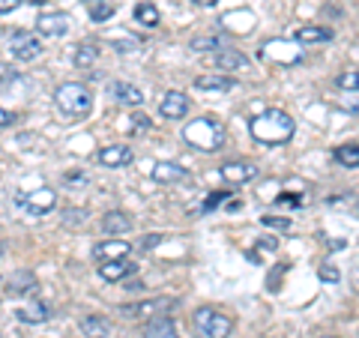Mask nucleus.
<instances>
[{
	"label": "nucleus",
	"instance_id": "obj_1",
	"mask_svg": "<svg viewBox=\"0 0 359 338\" xmlns=\"http://www.w3.org/2000/svg\"><path fill=\"white\" fill-rule=\"evenodd\" d=\"M249 132L257 144H264V147H282V144H287L294 138L297 123L290 120V114H285V111L269 108L249 123Z\"/></svg>",
	"mask_w": 359,
	"mask_h": 338
},
{
	"label": "nucleus",
	"instance_id": "obj_2",
	"mask_svg": "<svg viewBox=\"0 0 359 338\" xmlns=\"http://www.w3.org/2000/svg\"><path fill=\"white\" fill-rule=\"evenodd\" d=\"M183 141L195 150H204V153H216L224 141V129L219 120L212 117H198V120H189L186 129H183Z\"/></svg>",
	"mask_w": 359,
	"mask_h": 338
},
{
	"label": "nucleus",
	"instance_id": "obj_3",
	"mask_svg": "<svg viewBox=\"0 0 359 338\" xmlns=\"http://www.w3.org/2000/svg\"><path fill=\"white\" fill-rule=\"evenodd\" d=\"M54 102H57L60 114L69 117V120H81L90 114V108H93V96H90V90L78 81H69V84H60L57 93H54Z\"/></svg>",
	"mask_w": 359,
	"mask_h": 338
},
{
	"label": "nucleus",
	"instance_id": "obj_4",
	"mask_svg": "<svg viewBox=\"0 0 359 338\" xmlns=\"http://www.w3.org/2000/svg\"><path fill=\"white\" fill-rule=\"evenodd\" d=\"M192 330L198 338H228L233 323L228 314H222L216 309H198L192 311Z\"/></svg>",
	"mask_w": 359,
	"mask_h": 338
},
{
	"label": "nucleus",
	"instance_id": "obj_5",
	"mask_svg": "<svg viewBox=\"0 0 359 338\" xmlns=\"http://www.w3.org/2000/svg\"><path fill=\"white\" fill-rule=\"evenodd\" d=\"M15 204H18L21 210H27L30 216H45L48 210L57 207V195H54L48 186H42V189H36V191H18V195H15Z\"/></svg>",
	"mask_w": 359,
	"mask_h": 338
},
{
	"label": "nucleus",
	"instance_id": "obj_6",
	"mask_svg": "<svg viewBox=\"0 0 359 338\" xmlns=\"http://www.w3.org/2000/svg\"><path fill=\"white\" fill-rule=\"evenodd\" d=\"M6 45H9V51H13V58H18V60H36L42 51V42L36 39V33H30V30H13L6 36Z\"/></svg>",
	"mask_w": 359,
	"mask_h": 338
},
{
	"label": "nucleus",
	"instance_id": "obj_7",
	"mask_svg": "<svg viewBox=\"0 0 359 338\" xmlns=\"http://www.w3.org/2000/svg\"><path fill=\"white\" fill-rule=\"evenodd\" d=\"M159 114L165 120H183L189 114V96L180 93V90H168L159 102Z\"/></svg>",
	"mask_w": 359,
	"mask_h": 338
},
{
	"label": "nucleus",
	"instance_id": "obj_8",
	"mask_svg": "<svg viewBox=\"0 0 359 338\" xmlns=\"http://www.w3.org/2000/svg\"><path fill=\"white\" fill-rule=\"evenodd\" d=\"M36 30L42 33V36L60 39V36H66V30H69V15H63V13H42L36 18Z\"/></svg>",
	"mask_w": 359,
	"mask_h": 338
},
{
	"label": "nucleus",
	"instance_id": "obj_9",
	"mask_svg": "<svg viewBox=\"0 0 359 338\" xmlns=\"http://www.w3.org/2000/svg\"><path fill=\"white\" fill-rule=\"evenodd\" d=\"M135 159V153L129 144H108V147L99 150V162L105 168H126Z\"/></svg>",
	"mask_w": 359,
	"mask_h": 338
},
{
	"label": "nucleus",
	"instance_id": "obj_10",
	"mask_svg": "<svg viewBox=\"0 0 359 338\" xmlns=\"http://www.w3.org/2000/svg\"><path fill=\"white\" fill-rule=\"evenodd\" d=\"M150 177L156 180V183H183V180H189V171L180 168L177 162H156Z\"/></svg>",
	"mask_w": 359,
	"mask_h": 338
},
{
	"label": "nucleus",
	"instance_id": "obj_11",
	"mask_svg": "<svg viewBox=\"0 0 359 338\" xmlns=\"http://www.w3.org/2000/svg\"><path fill=\"white\" fill-rule=\"evenodd\" d=\"M132 252V245L126 240H108V243H99L93 249V257L96 261H120V257H126Z\"/></svg>",
	"mask_w": 359,
	"mask_h": 338
},
{
	"label": "nucleus",
	"instance_id": "obj_12",
	"mask_svg": "<svg viewBox=\"0 0 359 338\" xmlns=\"http://www.w3.org/2000/svg\"><path fill=\"white\" fill-rule=\"evenodd\" d=\"M212 66L222 69V72H237V69H245V66H249V58L240 54L237 48H224V51H219L216 58H212Z\"/></svg>",
	"mask_w": 359,
	"mask_h": 338
},
{
	"label": "nucleus",
	"instance_id": "obj_13",
	"mask_svg": "<svg viewBox=\"0 0 359 338\" xmlns=\"http://www.w3.org/2000/svg\"><path fill=\"white\" fill-rule=\"evenodd\" d=\"M189 48L195 54H204V51H224V48H231V45H228V36H224V33H201V36L192 39Z\"/></svg>",
	"mask_w": 359,
	"mask_h": 338
},
{
	"label": "nucleus",
	"instance_id": "obj_14",
	"mask_svg": "<svg viewBox=\"0 0 359 338\" xmlns=\"http://www.w3.org/2000/svg\"><path fill=\"white\" fill-rule=\"evenodd\" d=\"M257 168L252 162H228L222 165V177L228 180V183H249V180H255Z\"/></svg>",
	"mask_w": 359,
	"mask_h": 338
},
{
	"label": "nucleus",
	"instance_id": "obj_15",
	"mask_svg": "<svg viewBox=\"0 0 359 338\" xmlns=\"http://www.w3.org/2000/svg\"><path fill=\"white\" fill-rule=\"evenodd\" d=\"M135 273V264H129L126 257H120V261H105L99 264V276H102L105 281H123L129 278Z\"/></svg>",
	"mask_w": 359,
	"mask_h": 338
},
{
	"label": "nucleus",
	"instance_id": "obj_16",
	"mask_svg": "<svg viewBox=\"0 0 359 338\" xmlns=\"http://www.w3.org/2000/svg\"><path fill=\"white\" fill-rule=\"evenodd\" d=\"M233 78L231 75H201L195 78V87L204 90V93H228V90H233Z\"/></svg>",
	"mask_w": 359,
	"mask_h": 338
},
{
	"label": "nucleus",
	"instance_id": "obj_17",
	"mask_svg": "<svg viewBox=\"0 0 359 338\" xmlns=\"http://www.w3.org/2000/svg\"><path fill=\"white\" fill-rule=\"evenodd\" d=\"M162 306H171V302L168 299H147V302H135V306H120V311H123V318L141 320V318H147V314L159 311Z\"/></svg>",
	"mask_w": 359,
	"mask_h": 338
},
{
	"label": "nucleus",
	"instance_id": "obj_18",
	"mask_svg": "<svg viewBox=\"0 0 359 338\" xmlns=\"http://www.w3.org/2000/svg\"><path fill=\"white\" fill-rule=\"evenodd\" d=\"M33 290H36V276L33 273H15L13 278H6V294L25 297V294H33Z\"/></svg>",
	"mask_w": 359,
	"mask_h": 338
},
{
	"label": "nucleus",
	"instance_id": "obj_19",
	"mask_svg": "<svg viewBox=\"0 0 359 338\" xmlns=\"http://www.w3.org/2000/svg\"><path fill=\"white\" fill-rule=\"evenodd\" d=\"M144 338H180V332L171 318H153L144 330Z\"/></svg>",
	"mask_w": 359,
	"mask_h": 338
},
{
	"label": "nucleus",
	"instance_id": "obj_20",
	"mask_svg": "<svg viewBox=\"0 0 359 338\" xmlns=\"http://www.w3.org/2000/svg\"><path fill=\"white\" fill-rule=\"evenodd\" d=\"M111 90V96L117 99V102H123V105H141L144 102V93L138 87H132V84H123V81H114L108 87Z\"/></svg>",
	"mask_w": 359,
	"mask_h": 338
},
{
	"label": "nucleus",
	"instance_id": "obj_21",
	"mask_svg": "<svg viewBox=\"0 0 359 338\" xmlns=\"http://www.w3.org/2000/svg\"><path fill=\"white\" fill-rule=\"evenodd\" d=\"M294 39L299 45H314V42H330L332 39V30L330 27H314V25H306L294 33Z\"/></svg>",
	"mask_w": 359,
	"mask_h": 338
},
{
	"label": "nucleus",
	"instance_id": "obj_22",
	"mask_svg": "<svg viewBox=\"0 0 359 338\" xmlns=\"http://www.w3.org/2000/svg\"><path fill=\"white\" fill-rule=\"evenodd\" d=\"M102 231L105 234H126V231H132V219L126 216V212H120V210H111V212H105V219H102Z\"/></svg>",
	"mask_w": 359,
	"mask_h": 338
},
{
	"label": "nucleus",
	"instance_id": "obj_23",
	"mask_svg": "<svg viewBox=\"0 0 359 338\" xmlns=\"http://www.w3.org/2000/svg\"><path fill=\"white\" fill-rule=\"evenodd\" d=\"M81 332H84L87 338H108V335H111V323H108V318L90 314V318L81 320Z\"/></svg>",
	"mask_w": 359,
	"mask_h": 338
},
{
	"label": "nucleus",
	"instance_id": "obj_24",
	"mask_svg": "<svg viewBox=\"0 0 359 338\" xmlns=\"http://www.w3.org/2000/svg\"><path fill=\"white\" fill-rule=\"evenodd\" d=\"M51 306H45V302H36V306H25V309H18V320L21 323H45V320H51Z\"/></svg>",
	"mask_w": 359,
	"mask_h": 338
},
{
	"label": "nucleus",
	"instance_id": "obj_25",
	"mask_svg": "<svg viewBox=\"0 0 359 338\" xmlns=\"http://www.w3.org/2000/svg\"><path fill=\"white\" fill-rule=\"evenodd\" d=\"M87 9L93 21H108L117 13V0H87Z\"/></svg>",
	"mask_w": 359,
	"mask_h": 338
},
{
	"label": "nucleus",
	"instance_id": "obj_26",
	"mask_svg": "<svg viewBox=\"0 0 359 338\" xmlns=\"http://www.w3.org/2000/svg\"><path fill=\"white\" fill-rule=\"evenodd\" d=\"M99 60V48L96 45H78L75 54H72V63L78 66V69H90Z\"/></svg>",
	"mask_w": 359,
	"mask_h": 338
},
{
	"label": "nucleus",
	"instance_id": "obj_27",
	"mask_svg": "<svg viewBox=\"0 0 359 338\" xmlns=\"http://www.w3.org/2000/svg\"><path fill=\"white\" fill-rule=\"evenodd\" d=\"M135 21L144 27H156L159 25V9H156L153 4H138L135 6Z\"/></svg>",
	"mask_w": 359,
	"mask_h": 338
},
{
	"label": "nucleus",
	"instance_id": "obj_28",
	"mask_svg": "<svg viewBox=\"0 0 359 338\" xmlns=\"http://www.w3.org/2000/svg\"><path fill=\"white\" fill-rule=\"evenodd\" d=\"M335 162L344 168H359V147L356 144H344V147H335Z\"/></svg>",
	"mask_w": 359,
	"mask_h": 338
},
{
	"label": "nucleus",
	"instance_id": "obj_29",
	"mask_svg": "<svg viewBox=\"0 0 359 338\" xmlns=\"http://www.w3.org/2000/svg\"><path fill=\"white\" fill-rule=\"evenodd\" d=\"M335 84H339L341 90H359V72H356V69L341 72L339 78H335Z\"/></svg>",
	"mask_w": 359,
	"mask_h": 338
},
{
	"label": "nucleus",
	"instance_id": "obj_30",
	"mask_svg": "<svg viewBox=\"0 0 359 338\" xmlns=\"http://www.w3.org/2000/svg\"><path fill=\"white\" fill-rule=\"evenodd\" d=\"M87 222V210H66L63 212V224H69V228H75V224H84Z\"/></svg>",
	"mask_w": 359,
	"mask_h": 338
},
{
	"label": "nucleus",
	"instance_id": "obj_31",
	"mask_svg": "<svg viewBox=\"0 0 359 338\" xmlns=\"http://www.w3.org/2000/svg\"><path fill=\"white\" fill-rule=\"evenodd\" d=\"M224 198H228V191H212V195L204 201V212H212V210H216V207L222 204Z\"/></svg>",
	"mask_w": 359,
	"mask_h": 338
},
{
	"label": "nucleus",
	"instance_id": "obj_32",
	"mask_svg": "<svg viewBox=\"0 0 359 338\" xmlns=\"http://www.w3.org/2000/svg\"><path fill=\"white\" fill-rule=\"evenodd\" d=\"M320 278H323V281H330V285H335V281L341 278V273H339V269H335V266L323 264V266H320Z\"/></svg>",
	"mask_w": 359,
	"mask_h": 338
},
{
	"label": "nucleus",
	"instance_id": "obj_33",
	"mask_svg": "<svg viewBox=\"0 0 359 338\" xmlns=\"http://www.w3.org/2000/svg\"><path fill=\"white\" fill-rule=\"evenodd\" d=\"M111 45H114L117 51H123V54H126V51H135V48H138V39H114Z\"/></svg>",
	"mask_w": 359,
	"mask_h": 338
},
{
	"label": "nucleus",
	"instance_id": "obj_34",
	"mask_svg": "<svg viewBox=\"0 0 359 338\" xmlns=\"http://www.w3.org/2000/svg\"><path fill=\"white\" fill-rule=\"evenodd\" d=\"M159 243H162V234H147L141 243V249H153V245H159Z\"/></svg>",
	"mask_w": 359,
	"mask_h": 338
},
{
	"label": "nucleus",
	"instance_id": "obj_35",
	"mask_svg": "<svg viewBox=\"0 0 359 338\" xmlns=\"http://www.w3.org/2000/svg\"><path fill=\"white\" fill-rule=\"evenodd\" d=\"M261 222L266 224V228H287V224H290L287 219H273V216H264Z\"/></svg>",
	"mask_w": 359,
	"mask_h": 338
},
{
	"label": "nucleus",
	"instance_id": "obj_36",
	"mask_svg": "<svg viewBox=\"0 0 359 338\" xmlns=\"http://www.w3.org/2000/svg\"><path fill=\"white\" fill-rule=\"evenodd\" d=\"M66 183H78V186H87V174H66Z\"/></svg>",
	"mask_w": 359,
	"mask_h": 338
},
{
	"label": "nucleus",
	"instance_id": "obj_37",
	"mask_svg": "<svg viewBox=\"0 0 359 338\" xmlns=\"http://www.w3.org/2000/svg\"><path fill=\"white\" fill-rule=\"evenodd\" d=\"M13 123H15V114H9V111H4V114H0V126H4V129H9Z\"/></svg>",
	"mask_w": 359,
	"mask_h": 338
},
{
	"label": "nucleus",
	"instance_id": "obj_38",
	"mask_svg": "<svg viewBox=\"0 0 359 338\" xmlns=\"http://www.w3.org/2000/svg\"><path fill=\"white\" fill-rule=\"evenodd\" d=\"M132 120H135V129H147L150 126V117H144V114H135Z\"/></svg>",
	"mask_w": 359,
	"mask_h": 338
},
{
	"label": "nucleus",
	"instance_id": "obj_39",
	"mask_svg": "<svg viewBox=\"0 0 359 338\" xmlns=\"http://www.w3.org/2000/svg\"><path fill=\"white\" fill-rule=\"evenodd\" d=\"M15 4H18V0H4V6H0V9H4V15L9 13V9H15Z\"/></svg>",
	"mask_w": 359,
	"mask_h": 338
},
{
	"label": "nucleus",
	"instance_id": "obj_40",
	"mask_svg": "<svg viewBox=\"0 0 359 338\" xmlns=\"http://www.w3.org/2000/svg\"><path fill=\"white\" fill-rule=\"evenodd\" d=\"M192 4H198V6H207V9H210V6H216L219 0H192Z\"/></svg>",
	"mask_w": 359,
	"mask_h": 338
},
{
	"label": "nucleus",
	"instance_id": "obj_41",
	"mask_svg": "<svg viewBox=\"0 0 359 338\" xmlns=\"http://www.w3.org/2000/svg\"><path fill=\"white\" fill-rule=\"evenodd\" d=\"M126 290H144L141 281H126Z\"/></svg>",
	"mask_w": 359,
	"mask_h": 338
},
{
	"label": "nucleus",
	"instance_id": "obj_42",
	"mask_svg": "<svg viewBox=\"0 0 359 338\" xmlns=\"http://www.w3.org/2000/svg\"><path fill=\"white\" fill-rule=\"evenodd\" d=\"M18 4H30V6H42L45 0H18Z\"/></svg>",
	"mask_w": 359,
	"mask_h": 338
},
{
	"label": "nucleus",
	"instance_id": "obj_43",
	"mask_svg": "<svg viewBox=\"0 0 359 338\" xmlns=\"http://www.w3.org/2000/svg\"><path fill=\"white\" fill-rule=\"evenodd\" d=\"M351 278H353V288H356V290H359V266H356V269H353V276H351Z\"/></svg>",
	"mask_w": 359,
	"mask_h": 338
},
{
	"label": "nucleus",
	"instance_id": "obj_44",
	"mask_svg": "<svg viewBox=\"0 0 359 338\" xmlns=\"http://www.w3.org/2000/svg\"><path fill=\"white\" fill-rule=\"evenodd\" d=\"M320 338H339V335H320Z\"/></svg>",
	"mask_w": 359,
	"mask_h": 338
},
{
	"label": "nucleus",
	"instance_id": "obj_45",
	"mask_svg": "<svg viewBox=\"0 0 359 338\" xmlns=\"http://www.w3.org/2000/svg\"><path fill=\"white\" fill-rule=\"evenodd\" d=\"M356 216H359V201H356Z\"/></svg>",
	"mask_w": 359,
	"mask_h": 338
}]
</instances>
